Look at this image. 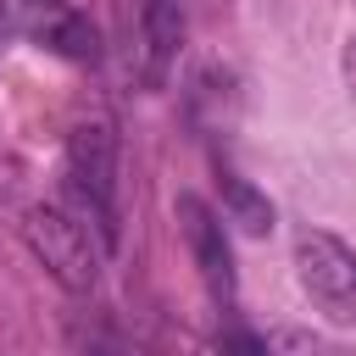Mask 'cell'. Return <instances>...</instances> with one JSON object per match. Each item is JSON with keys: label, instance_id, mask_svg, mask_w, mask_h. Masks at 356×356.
Returning a JSON list of instances; mask_svg holds the SVG:
<instances>
[{"label": "cell", "instance_id": "cell-6", "mask_svg": "<svg viewBox=\"0 0 356 356\" xmlns=\"http://www.w3.org/2000/svg\"><path fill=\"white\" fill-rule=\"evenodd\" d=\"M217 189H222L228 222H239L245 234H267V228H273V200H267L250 178H239L234 167H222V172H217Z\"/></svg>", "mask_w": 356, "mask_h": 356}, {"label": "cell", "instance_id": "cell-3", "mask_svg": "<svg viewBox=\"0 0 356 356\" xmlns=\"http://www.w3.org/2000/svg\"><path fill=\"white\" fill-rule=\"evenodd\" d=\"M172 217H178V234H184V245H189V256H195V267H200L211 300L228 306L234 289H239V278H234V250H228V234H222L217 211H211L200 195L184 189V195L172 200Z\"/></svg>", "mask_w": 356, "mask_h": 356}, {"label": "cell", "instance_id": "cell-8", "mask_svg": "<svg viewBox=\"0 0 356 356\" xmlns=\"http://www.w3.org/2000/svg\"><path fill=\"white\" fill-rule=\"evenodd\" d=\"M339 61H345V83H350V106H356V33L345 39V56H339Z\"/></svg>", "mask_w": 356, "mask_h": 356}, {"label": "cell", "instance_id": "cell-9", "mask_svg": "<svg viewBox=\"0 0 356 356\" xmlns=\"http://www.w3.org/2000/svg\"><path fill=\"white\" fill-rule=\"evenodd\" d=\"M6 33H11V22H6V6H0V44H6Z\"/></svg>", "mask_w": 356, "mask_h": 356}, {"label": "cell", "instance_id": "cell-2", "mask_svg": "<svg viewBox=\"0 0 356 356\" xmlns=\"http://www.w3.org/2000/svg\"><path fill=\"white\" fill-rule=\"evenodd\" d=\"M22 239H28V250L44 261V273H50L67 295H89V289H95L100 256H95V245H89V234H83L78 217H67L61 206H28Z\"/></svg>", "mask_w": 356, "mask_h": 356}, {"label": "cell", "instance_id": "cell-10", "mask_svg": "<svg viewBox=\"0 0 356 356\" xmlns=\"http://www.w3.org/2000/svg\"><path fill=\"white\" fill-rule=\"evenodd\" d=\"M28 6H56V0H28Z\"/></svg>", "mask_w": 356, "mask_h": 356}, {"label": "cell", "instance_id": "cell-5", "mask_svg": "<svg viewBox=\"0 0 356 356\" xmlns=\"http://www.w3.org/2000/svg\"><path fill=\"white\" fill-rule=\"evenodd\" d=\"M134 28H139V78L150 89H161L178 61V44H184V6L178 0H134Z\"/></svg>", "mask_w": 356, "mask_h": 356}, {"label": "cell", "instance_id": "cell-7", "mask_svg": "<svg viewBox=\"0 0 356 356\" xmlns=\"http://www.w3.org/2000/svg\"><path fill=\"white\" fill-rule=\"evenodd\" d=\"M44 44H50L56 56H67V61H100V33H95V22L78 17V11H61V17L50 22Z\"/></svg>", "mask_w": 356, "mask_h": 356}, {"label": "cell", "instance_id": "cell-4", "mask_svg": "<svg viewBox=\"0 0 356 356\" xmlns=\"http://www.w3.org/2000/svg\"><path fill=\"white\" fill-rule=\"evenodd\" d=\"M67 184L117 211V134L111 122H78L67 134Z\"/></svg>", "mask_w": 356, "mask_h": 356}, {"label": "cell", "instance_id": "cell-1", "mask_svg": "<svg viewBox=\"0 0 356 356\" xmlns=\"http://www.w3.org/2000/svg\"><path fill=\"white\" fill-rule=\"evenodd\" d=\"M295 278L300 295L317 306L323 323L356 328V250L323 228H306L295 239Z\"/></svg>", "mask_w": 356, "mask_h": 356}]
</instances>
